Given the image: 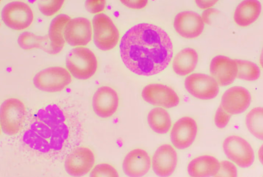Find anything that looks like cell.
I'll return each mask as SVG.
<instances>
[{
    "label": "cell",
    "mask_w": 263,
    "mask_h": 177,
    "mask_svg": "<svg viewBox=\"0 0 263 177\" xmlns=\"http://www.w3.org/2000/svg\"><path fill=\"white\" fill-rule=\"evenodd\" d=\"M122 61L126 67L137 75H156L168 66L173 54V44L163 29L148 23L132 27L122 37L119 45Z\"/></svg>",
    "instance_id": "6da1fadb"
},
{
    "label": "cell",
    "mask_w": 263,
    "mask_h": 177,
    "mask_svg": "<svg viewBox=\"0 0 263 177\" xmlns=\"http://www.w3.org/2000/svg\"><path fill=\"white\" fill-rule=\"evenodd\" d=\"M66 65L71 74L81 80L90 78L96 72L98 61L94 53L89 49L79 47L72 49L67 55Z\"/></svg>",
    "instance_id": "7a4b0ae2"
},
{
    "label": "cell",
    "mask_w": 263,
    "mask_h": 177,
    "mask_svg": "<svg viewBox=\"0 0 263 177\" xmlns=\"http://www.w3.org/2000/svg\"><path fill=\"white\" fill-rule=\"evenodd\" d=\"M92 22L96 46L104 51L115 48L118 42L119 33L110 18L105 14H99L94 16Z\"/></svg>",
    "instance_id": "3957f363"
},
{
    "label": "cell",
    "mask_w": 263,
    "mask_h": 177,
    "mask_svg": "<svg viewBox=\"0 0 263 177\" xmlns=\"http://www.w3.org/2000/svg\"><path fill=\"white\" fill-rule=\"evenodd\" d=\"M72 78L64 68L52 67L38 72L33 79L35 86L44 92H54L64 89L71 82Z\"/></svg>",
    "instance_id": "277c9868"
},
{
    "label": "cell",
    "mask_w": 263,
    "mask_h": 177,
    "mask_svg": "<svg viewBox=\"0 0 263 177\" xmlns=\"http://www.w3.org/2000/svg\"><path fill=\"white\" fill-rule=\"evenodd\" d=\"M0 112L1 125L4 132L9 134L18 132L22 127L26 114L23 102L16 98L8 99L1 105Z\"/></svg>",
    "instance_id": "5b68a950"
},
{
    "label": "cell",
    "mask_w": 263,
    "mask_h": 177,
    "mask_svg": "<svg viewBox=\"0 0 263 177\" xmlns=\"http://www.w3.org/2000/svg\"><path fill=\"white\" fill-rule=\"evenodd\" d=\"M227 157L238 166L243 168L250 166L254 159V153L249 142L240 137L231 135L227 137L222 145Z\"/></svg>",
    "instance_id": "8992f818"
},
{
    "label": "cell",
    "mask_w": 263,
    "mask_h": 177,
    "mask_svg": "<svg viewBox=\"0 0 263 177\" xmlns=\"http://www.w3.org/2000/svg\"><path fill=\"white\" fill-rule=\"evenodd\" d=\"M2 19L9 27L16 30L26 29L31 25L33 20L32 11L26 4L21 2L10 3L3 8Z\"/></svg>",
    "instance_id": "52a82bcc"
},
{
    "label": "cell",
    "mask_w": 263,
    "mask_h": 177,
    "mask_svg": "<svg viewBox=\"0 0 263 177\" xmlns=\"http://www.w3.org/2000/svg\"><path fill=\"white\" fill-rule=\"evenodd\" d=\"M184 84L189 93L201 100L213 99L219 92L218 85L214 78L203 73H196L189 75L185 78Z\"/></svg>",
    "instance_id": "ba28073f"
},
{
    "label": "cell",
    "mask_w": 263,
    "mask_h": 177,
    "mask_svg": "<svg viewBox=\"0 0 263 177\" xmlns=\"http://www.w3.org/2000/svg\"><path fill=\"white\" fill-rule=\"evenodd\" d=\"M143 99L153 106L167 108L177 106L180 99L175 91L166 85L152 83L145 86L142 92Z\"/></svg>",
    "instance_id": "9c48e42d"
},
{
    "label": "cell",
    "mask_w": 263,
    "mask_h": 177,
    "mask_svg": "<svg viewBox=\"0 0 263 177\" xmlns=\"http://www.w3.org/2000/svg\"><path fill=\"white\" fill-rule=\"evenodd\" d=\"M198 130L196 122L193 118L183 117L174 123L170 133L171 142L177 149H187L194 142Z\"/></svg>",
    "instance_id": "30bf717a"
},
{
    "label": "cell",
    "mask_w": 263,
    "mask_h": 177,
    "mask_svg": "<svg viewBox=\"0 0 263 177\" xmlns=\"http://www.w3.org/2000/svg\"><path fill=\"white\" fill-rule=\"evenodd\" d=\"M95 163V156L92 150L87 147H80L75 149L67 156L65 167L69 174L80 176L88 173Z\"/></svg>",
    "instance_id": "8fae6325"
},
{
    "label": "cell",
    "mask_w": 263,
    "mask_h": 177,
    "mask_svg": "<svg viewBox=\"0 0 263 177\" xmlns=\"http://www.w3.org/2000/svg\"><path fill=\"white\" fill-rule=\"evenodd\" d=\"M64 35L66 41L71 46L87 45L91 41L92 37L90 21L83 17L70 19L65 27Z\"/></svg>",
    "instance_id": "7c38bea8"
},
{
    "label": "cell",
    "mask_w": 263,
    "mask_h": 177,
    "mask_svg": "<svg viewBox=\"0 0 263 177\" xmlns=\"http://www.w3.org/2000/svg\"><path fill=\"white\" fill-rule=\"evenodd\" d=\"M119 98L116 90L108 86L99 88L92 98V105L96 114L102 118L112 116L118 108Z\"/></svg>",
    "instance_id": "4fadbf2b"
},
{
    "label": "cell",
    "mask_w": 263,
    "mask_h": 177,
    "mask_svg": "<svg viewBox=\"0 0 263 177\" xmlns=\"http://www.w3.org/2000/svg\"><path fill=\"white\" fill-rule=\"evenodd\" d=\"M251 99L250 94L246 88L240 86H234L223 94L220 106L230 114H238L248 108Z\"/></svg>",
    "instance_id": "5bb4252c"
},
{
    "label": "cell",
    "mask_w": 263,
    "mask_h": 177,
    "mask_svg": "<svg viewBox=\"0 0 263 177\" xmlns=\"http://www.w3.org/2000/svg\"><path fill=\"white\" fill-rule=\"evenodd\" d=\"M176 32L183 37L192 39L199 36L204 28V24L200 16L192 11L181 12L176 16L174 22Z\"/></svg>",
    "instance_id": "9a60e30c"
},
{
    "label": "cell",
    "mask_w": 263,
    "mask_h": 177,
    "mask_svg": "<svg viewBox=\"0 0 263 177\" xmlns=\"http://www.w3.org/2000/svg\"><path fill=\"white\" fill-rule=\"evenodd\" d=\"M210 71L211 76L218 85L226 86L232 84L237 77V66L235 59L218 55L211 60Z\"/></svg>",
    "instance_id": "2e32d148"
},
{
    "label": "cell",
    "mask_w": 263,
    "mask_h": 177,
    "mask_svg": "<svg viewBox=\"0 0 263 177\" xmlns=\"http://www.w3.org/2000/svg\"><path fill=\"white\" fill-rule=\"evenodd\" d=\"M177 155L171 145L164 144L159 146L153 156L152 168L155 173L160 176H167L174 172L177 166Z\"/></svg>",
    "instance_id": "e0dca14e"
},
{
    "label": "cell",
    "mask_w": 263,
    "mask_h": 177,
    "mask_svg": "<svg viewBox=\"0 0 263 177\" xmlns=\"http://www.w3.org/2000/svg\"><path fill=\"white\" fill-rule=\"evenodd\" d=\"M151 166V160L147 152L141 148H136L129 152L123 163L125 173L131 177L144 175L148 171Z\"/></svg>",
    "instance_id": "ac0fdd59"
},
{
    "label": "cell",
    "mask_w": 263,
    "mask_h": 177,
    "mask_svg": "<svg viewBox=\"0 0 263 177\" xmlns=\"http://www.w3.org/2000/svg\"><path fill=\"white\" fill-rule=\"evenodd\" d=\"M220 163L215 158L209 155L196 157L189 163L187 171L193 177L215 176L218 171Z\"/></svg>",
    "instance_id": "d6986e66"
},
{
    "label": "cell",
    "mask_w": 263,
    "mask_h": 177,
    "mask_svg": "<svg viewBox=\"0 0 263 177\" xmlns=\"http://www.w3.org/2000/svg\"><path fill=\"white\" fill-rule=\"evenodd\" d=\"M260 2L256 0H244L237 6L234 12L236 23L241 27L249 26L258 17L261 11Z\"/></svg>",
    "instance_id": "ffe728a7"
},
{
    "label": "cell",
    "mask_w": 263,
    "mask_h": 177,
    "mask_svg": "<svg viewBox=\"0 0 263 177\" xmlns=\"http://www.w3.org/2000/svg\"><path fill=\"white\" fill-rule=\"evenodd\" d=\"M198 60V54L195 50L190 48H184L175 57L172 64L173 69L179 75L186 76L194 70Z\"/></svg>",
    "instance_id": "44dd1931"
},
{
    "label": "cell",
    "mask_w": 263,
    "mask_h": 177,
    "mask_svg": "<svg viewBox=\"0 0 263 177\" xmlns=\"http://www.w3.org/2000/svg\"><path fill=\"white\" fill-rule=\"evenodd\" d=\"M70 20V17L68 15L61 14L57 16L51 22L49 37L52 44L53 55L59 54L64 48L65 44L64 30Z\"/></svg>",
    "instance_id": "7402d4cb"
},
{
    "label": "cell",
    "mask_w": 263,
    "mask_h": 177,
    "mask_svg": "<svg viewBox=\"0 0 263 177\" xmlns=\"http://www.w3.org/2000/svg\"><path fill=\"white\" fill-rule=\"evenodd\" d=\"M147 119L150 128L158 134L166 133L171 127V120L169 113L161 107H155L151 109L148 114Z\"/></svg>",
    "instance_id": "603a6c76"
},
{
    "label": "cell",
    "mask_w": 263,
    "mask_h": 177,
    "mask_svg": "<svg viewBox=\"0 0 263 177\" xmlns=\"http://www.w3.org/2000/svg\"><path fill=\"white\" fill-rule=\"evenodd\" d=\"M18 43L20 47L24 49L40 48L49 54L53 55L52 45L49 36H41L30 32H24L19 36Z\"/></svg>",
    "instance_id": "cb8c5ba5"
},
{
    "label": "cell",
    "mask_w": 263,
    "mask_h": 177,
    "mask_svg": "<svg viewBox=\"0 0 263 177\" xmlns=\"http://www.w3.org/2000/svg\"><path fill=\"white\" fill-rule=\"evenodd\" d=\"M263 109L261 107H255L250 110L246 118L247 127L255 137L262 140L263 138Z\"/></svg>",
    "instance_id": "d4e9b609"
},
{
    "label": "cell",
    "mask_w": 263,
    "mask_h": 177,
    "mask_svg": "<svg viewBox=\"0 0 263 177\" xmlns=\"http://www.w3.org/2000/svg\"><path fill=\"white\" fill-rule=\"evenodd\" d=\"M237 66L238 78L249 81L258 79L260 75V69L255 64L250 61L235 59Z\"/></svg>",
    "instance_id": "484cf974"
},
{
    "label": "cell",
    "mask_w": 263,
    "mask_h": 177,
    "mask_svg": "<svg viewBox=\"0 0 263 177\" xmlns=\"http://www.w3.org/2000/svg\"><path fill=\"white\" fill-rule=\"evenodd\" d=\"M23 140L31 148L42 152H47L51 149L49 142L47 140L41 137L31 129L24 132Z\"/></svg>",
    "instance_id": "4316f807"
},
{
    "label": "cell",
    "mask_w": 263,
    "mask_h": 177,
    "mask_svg": "<svg viewBox=\"0 0 263 177\" xmlns=\"http://www.w3.org/2000/svg\"><path fill=\"white\" fill-rule=\"evenodd\" d=\"M64 0H51L41 1L38 4L39 9L44 15H53L58 12L63 6Z\"/></svg>",
    "instance_id": "83f0119b"
},
{
    "label": "cell",
    "mask_w": 263,
    "mask_h": 177,
    "mask_svg": "<svg viewBox=\"0 0 263 177\" xmlns=\"http://www.w3.org/2000/svg\"><path fill=\"white\" fill-rule=\"evenodd\" d=\"M90 176L92 177H118V173L112 165L106 163L97 164L92 170Z\"/></svg>",
    "instance_id": "f1b7e54d"
},
{
    "label": "cell",
    "mask_w": 263,
    "mask_h": 177,
    "mask_svg": "<svg viewBox=\"0 0 263 177\" xmlns=\"http://www.w3.org/2000/svg\"><path fill=\"white\" fill-rule=\"evenodd\" d=\"M237 170L236 166L227 160H223L220 163V167L216 177H236Z\"/></svg>",
    "instance_id": "f546056e"
},
{
    "label": "cell",
    "mask_w": 263,
    "mask_h": 177,
    "mask_svg": "<svg viewBox=\"0 0 263 177\" xmlns=\"http://www.w3.org/2000/svg\"><path fill=\"white\" fill-rule=\"evenodd\" d=\"M30 129L46 140L50 139L52 134L51 129L41 121L34 122L31 125Z\"/></svg>",
    "instance_id": "4dcf8cb0"
},
{
    "label": "cell",
    "mask_w": 263,
    "mask_h": 177,
    "mask_svg": "<svg viewBox=\"0 0 263 177\" xmlns=\"http://www.w3.org/2000/svg\"><path fill=\"white\" fill-rule=\"evenodd\" d=\"M231 114L226 111L220 106L216 110L214 118L215 124L219 129L225 128L230 119Z\"/></svg>",
    "instance_id": "1f68e13d"
},
{
    "label": "cell",
    "mask_w": 263,
    "mask_h": 177,
    "mask_svg": "<svg viewBox=\"0 0 263 177\" xmlns=\"http://www.w3.org/2000/svg\"><path fill=\"white\" fill-rule=\"evenodd\" d=\"M105 5L106 1L105 0H87L86 1L85 4L87 10L93 14L102 11Z\"/></svg>",
    "instance_id": "d6a6232c"
},
{
    "label": "cell",
    "mask_w": 263,
    "mask_h": 177,
    "mask_svg": "<svg viewBox=\"0 0 263 177\" xmlns=\"http://www.w3.org/2000/svg\"><path fill=\"white\" fill-rule=\"evenodd\" d=\"M218 12V10L214 8L206 10L204 11L202 13V19L206 23L209 24L210 23V16L212 14L217 13Z\"/></svg>",
    "instance_id": "836d02e7"
},
{
    "label": "cell",
    "mask_w": 263,
    "mask_h": 177,
    "mask_svg": "<svg viewBox=\"0 0 263 177\" xmlns=\"http://www.w3.org/2000/svg\"><path fill=\"white\" fill-rule=\"evenodd\" d=\"M195 1L197 5L200 8L205 9L213 6L217 1L196 0Z\"/></svg>",
    "instance_id": "e575fe53"
},
{
    "label": "cell",
    "mask_w": 263,
    "mask_h": 177,
    "mask_svg": "<svg viewBox=\"0 0 263 177\" xmlns=\"http://www.w3.org/2000/svg\"><path fill=\"white\" fill-rule=\"evenodd\" d=\"M258 157L260 161L262 163V146L260 148L258 152Z\"/></svg>",
    "instance_id": "d590c367"
}]
</instances>
